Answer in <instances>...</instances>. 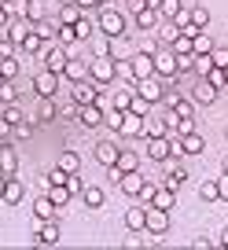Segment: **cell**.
Masks as SVG:
<instances>
[{"mask_svg": "<svg viewBox=\"0 0 228 250\" xmlns=\"http://www.w3.org/2000/svg\"><path fill=\"white\" fill-rule=\"evenodd\" d=\"M33 232H37V235H33V243H37V247H55V243H59V235H63L55 221H41V217H37V225H33Z\"/></svg>", "mask_w": 228, "mask_h": 250, "instance_id": "cell-8", "label": "cell"}, {"mask_svg": "<svg viewBox=\"0 0 228 250\" xmlns=\"http://www.w3.org/2000/svg\"><path fill=\"white\" fill-rule=\"evenodd\" d=\"M66 177H70V173H66L63 166H52V169L44 173V184H66Z\"/></svg>", "mask_w": 228, "mask_h": 250, "instance_id": "cell-44", "label": "cell"}, {"mask_svg": "<svg viewBox=\"0 0 228 250\" xmlns=\"http://www.w3.org/2000/svg\"><path fill=\"white\" fill-rule=\"evenodd\" d=\"M44 195L55 203V210H59V206H66V203L74 199L70 191H66V184H48V188H44Z\"/></svg>", "mask_w": 228, "mask_h": 250, "instance_id": "cell-22", "label": "cell"}, {"mask_svg": "<svg viewBox=\"0 0 228 250\" xmlns=\"http://www.w3.org/2000/svg\"><path fill=\"white\" fill-rule=\"evenodd\" d=\"M188 19H191L195 30H206V26H210V11L206 8H188Z\"/></svg>", "mask_w": 228, "mask_h": 250, "instance_id": "cell-37", "label": "cell"}, {"mask_svg": "<svg viewBox=\"0 0 228 250\" xmlns=\"http://www.w3.org/2000/svg\"><path fill=\"white\" fill-rule=\"evenodd\" d=\"M0 173H4V177H15L19 173V155H15L11 144H0Z\"/></svg>", "mask_w": 228, "mask_h": 250, "instance_id": "cell-16", "label": "cell"}, {"mask_svg": "<svg viewBox=\"0 0 228 250\" xmlns=\"http://www.w3.org/2000/svg\"><path fill=\"white\" fill-rule=\"evenodd\" d=\"M181 8H184L181 0H158V4H155L158 19H166V22H169V19H173V15H177V11H181Z\"/></svg>", "mask_w": 228, "mask_h": 250, "instance_id": "cell-29", "label": "cell"}, {"mask_svg": "<svg viewBox=\"0 0 228 250\" xmlns=\"http://www.w3.org/2000/svg\"><path fill=\"white\" fill-rule=\"evenodd\" d=\"M184 180H188V173H184L181 166H173V169H169V173L162 177V184H166V188H173V191H177V188H181Z\"/></svg>", "mask_w": 228, "mask_h": 250, "instance_id": "cell-35", "label": "cell"}, {"mask_svg": "<svg viewBox=\"0 0 228 250\" xmlns=\"http://www.w3.org/2000/svg\"><path fill=\"white\" fill-rule=\"evenodd\" d=\"M213 66V59L210 55H195L191 52V74H199V78H206V70Z\"/></svg>", "mask_w": 228, "mask_h": 250, "instance_id": "cell-39", "label": "cell"}, {"mask_svg": "<svg viewBox=\"0 0 228 250\" xmlns=\"http://www.w3.org/2000/svg\"><path fill=\"white\" fill-rule=\"evenodd\" d=\"M151 206H158V210H173V206H177V191H173V188H166V184H158Z\"/></svg>", "mask_w": 228, "mask_h": 250, "instance_id": "cell-19", "label": "cell"}, {"mask_svg": "<svg viewBox=\"0 0 228 250\" xmlns=\"http://www.w3.org/2000/svg\"><path fill=\"white\" fill-rule=\"evenodd\" d=\"M210 59H213V66L228 70V48H213V52H210Z\"/></svg>", "mask_w": 228, "mask_h": 250, "instance_id": "cell-51", "label": "cell"}, {"mask_svg": "<svg viewBox=\"0 0 228 250\" xmlns=\"http://www.w3.org/2000/svg\"><path fill=\"white\" fill-rule=\"evenodd\" d=\"M33 125H37L33 118H22V122L11 129V136H19V140H30V136H33Z\"/></svg>", "mask_w": 228, "mask_h": 250, "instance_id": "cell-43", "label": "cell"}, {"mask_svg": "<svg viewBox=\"0 0 228 250\" xmlns=\"http://www.w3.org/2000/svg\"><path fill=\"white\" fill-rule=\"evenodd\" d=\"M221 173H228V155H225V158H221Z\"/></svg>", "mask_w": 228, "mask_h": 250, "instance_id": "cell-62", "label": "cell"}, {"mask_svg": "<svg viewBox=\"0 0 228 250\" xmlns=\"http://www.w3.org/2000/svg\"><path fill=\"white\" fill-rule=\"evenodd\" d=\"M129 74H133V85L144 78H155V59H151V52H136L133 59H129Z\"/></svg>", "mask_w": 228, "mask_h": 250, "instance_id": "cell-5", "label": "cell"}, {"mask_svg": "<svg viewBox=\"0 0 228 250\" xmlns=\"http://www.w3.org/2000/svg\"><path fill=\"white\" fill-rule=\"evenodd\" d=\"M0 103H19V88H15V81H4V85H0Z\"/></svg>", "mask_w": 228, "mask_h": 250, "instance_id": "cell-45", "label": "cell"}, {"mask_svg": "<svg viewBox=\"0 0 228 250\" xmlns=\"http://www.w3.org/2000/svg\"><path fill=\"white\" fill-rule=\"evenodd\" d=\"M213 247H225V250H228V225H225V228H221V232H217V239H213Z\"/></svg>", "mask_w": 228, "mask_h": 250, "instance_id": "cell-58", "label": "cell"}, {"mask_svg": "<svg viewBox=\"0 0 228 250\" xmlns=\"http://www.w3.org/2000/svg\"><path fill=\"white\" fill-rule=\"evenodd\" d=\"M66 44H74V30L70 26H59V48H66Z\"/></svg>", "mask_w": 228, "mask_h": 250, "instance_id": "cell-54", "label": "cell"}, {"mask_svg": "<svg viewBox=\"0 0 228 250\" xmlns=\"http://www.w3.org/2000/svg\"><path fill=\"white\" fill-rule=\"evenodd\" d=\"M4 37H11L15 44H22V37H26V22H15V19H11V22L4 26Z\"/></svg>", "mask_w": 228, "mask_h": 250, "instance_id": "cell-40", "label": "cell"}, {"mask_svg": "<svg viewBox=\"0 0 228 250\" xmlns=\"http://www.w3.org/2000/svg\"><path fill=\"white\" fill-rule=\"evenodd\" d=\"M217 199H225V203H228V173H221V177H217Z\"/></svg>", "mask_w": 228, "mask_h": 250, "instance_id": "cell-55", "label": "cell"}, {"mask_svg": "<svg viewBox=\"0 0 228 250\" xmlns=\"http://www.w3.org/2000/svg\"><path fill=\"white\" fill-rule=\"evenodd\" d=\"M136 26H140V30H155L158 26V11L155 8H140L136 11Z\"/></svg>", "mask_w": 228, "mask_h": 250, "instance_id": "cell-30", "label": "cell"}, {"mask_svg": "<svg viewBox=\"0 0 228 250\" xmlns=\"http://www.w3.org/2000/svg\"><path fill=\"white\" fill-rule=\"evenodd\" d=\"M15 41H11V37H0V59H15Z\"/></svg>", "mask_w": 228, "mask_h": 250, "instance_id": "cell-50", "label": "cell"}, {"mask_svg": "<svg viewBox=\"0 0 228 250\" xmlns=\"http://www.w3.org/2000/svg\"><path fill=\"white\" fill-rule=\"evenodd\" d=\"M66 62H70V55H66V48H59V44H52L44 52V59H41V66L44 70H52V74H59L63 78V70H66Z\"/></svg>", "mask_w": 228, "mask_h": 250, "instance_id": "cell-9", "label": "cell"}, {"mask_svg": "<svg viewBox=\"0 0 228 250\" xmlns=\"http://www.w3.org/2000/svg\"><path fill=\"white\" fill-rule=\"evenodd\" d=\"M0 118H4V122H8L11 129H15V125L22 122L26 114H22V110H19V103H4V110H0Z\"/></svg>", "mask_w": 228, "mask_h": 250, "instance_id": "cell-34", "label": "cell"}, {"mask_svg": "<svg viewBox=\"0 0 228 250\" xmlns=\"http://www.w3.org/2000/svg\"><path fill=\"white\" fill-rule=\"evenodd\" d=\"M33 217L52 221V217H55V203H52L48 195H37V203H33Z\"/></svg>", "mask_w": 228, "mask_h": 250, "instance_id": "cell-24", "label": "cell"}, {"mask_svg": "<svg viewBox=\"0 0 228 250\" xmlns=\"http://www.w3.org/2000/svg\"><path fill=\"white\" fill-rule=\"evenodd\" d=\"M33 30L41 33V41H52V37H55V26L48 22V19H41V22H33Z\"/></svg>", "mask_w": 228, "mask_h": 250, "instance_id": "cell-49", "label": "cell"}, {"mask_svg": "<svg viewBox=\"0 0 228 250\" xmlns=\"http://www.w3.org/2000/svg\"><path fill=\"white\" fill-rule=\"evenodd\" d=\"M81 203H85L88 210H103V203H107V195H103L100 188H81Z\"/></svg>", "mask_w": 228, "mask_h": 250, "instance_id": "cell-21", "label": "cell"}, {"mask_svg": "<svg viewBox=\"0 0 228 250\" xmlns=\"http://www.w3.org/2000/svg\"><path fill=\"white\" fill-rule=\"evenodd\" d=\"M59 166H63L66 173H78L81 169V155L78 151H63V155H59Z\"/></svg>", "mask_w": 228, "mask_h": 250, "instance_id": "cell-36", "label": "cell"}, {"mask_svg": "<svg viewBox=\"0 0 228 250\" xmlns=\"http://www.w3.org/2000/svg\"><path fill=\"white\" fill-rule=\"evenodd\" d=\"M177 74H191V55H177Z\"/></svg>", "mask_w": 228, "mask_h": 250, "instance_id": "cell-56", "label": "cell"}, {"mask_svg": "<svg viewBox=\"0 0 228 250\" xmlns=\"http://www.w3.org/2000/svg\"><path fill=\"white\" fill-rule=\"evenodd\" d=\"M88 78H92V85H100V88H107L110 81L118 78L114 74V59H110L107 52H100V55H92V62H88Z\"/></svg>", "mask_w": 228, "mask_h": 250, "instance_id": "cell-1", "label": "cell"}, {"mask_svg": "<svg viewBox=\"0 0 228 250\" xmlns=\"http://www.w3.org/2000/svg\"><path fill=\"white\" fill-rule=\"evenodd\" d=\"M4 180H8V177H4V173H0V191H4Z\"/></svg>", "mask_w": 228, "mask_h": 250, "instance_id": "cell-63", "label": "cell"}, {"mask_svg": "<svg viewBox=\"0 0 228 250\" xmlns=\"http://www.w3.org/2000/svg\"><path fill=\"white\" fill-rule=\"evenodd\" d=\"M22 15L30 19V22H41V19H44V0H26Z\"/></svg>", "mask_w": 228, "mask_h": 250, "instance_id": "cell-33", "label": "cell"}, {"mask_svg": "<svg viewBox=\"0 0 228 250\" xmlns=\"http://www.w3.org/2000/svg\"><path fill=\"white\" fill-rule=\"evenodd\" d=\"M55 114H59V110H55V103H52V100H41V103H37V118H33V122H52Z\"/></svg>", "mask_w": 228, "mask_h": 250, "instance_id": "cell-41", "label": "cell"}, {"mask_svg": "<svg viewBox=\"0 0 228 250\" xmlns=\"http://www.w3.org/2000/svg\"><path fill=\"white\" fill-rule=\"evenodd\" d=\"M151 59H155V78H177V55L169 48L151 52Z\"/></svg>", "mask_w": 228, "mask_h": 250, "instance_id": "cell-6", "label": "cell"}, {"mask_svg": "<svg viewBox=\"0 0 228 250\" xmlns=\"http://www.w3.org/2000/svg\"><path fill=\"white\" fill-rule=\"evenodd\" d=\"M0 78H4V81H15L19 78V59H0Z\"/></svg>", "mask_w": 228, "mask_h": 250, "instance_id": "cell-42", "label": "cell"}, {"mask_svg": "<svg viewBox=\"0 0 228 250\" xmlns=\"http://www.w3.org/2000/svg\"><path fill=\"white\" fill-rule=\"evenodd\" d=\"M206 81H210V85L221 92V88L228 85V70H221V66H210V70H206Z\"/></svg>", "mask_w": 228, "mask_h": 250, "instance_id": "cell-38", "label": "cell"}, {"mask_svg": "<svg viewBox=\"0 0 228 250\" xmlns=\"http://www.w3.org/2000/svg\"><path fill=\"white\" fill-rule=\"evenodd\" d=\"M100 85H92V81H74L70 85V96H74V107H88V103H100Z\"/></svg>", "mask_w": 228, "mask_h": 250, "instance_id": "cell-4", "label": "cell"}, {"mask_svg": "<svg viewBox=\"0 0 228 250\" xmlns=\"http://www.w3.org/2000/svg\"><path fill=\"white\" fill-rule=\"evenodd\" d=\"M78 122L85 129H100L103 125V103H88V107H78Z\"/></svg>", "mask_w": 228, "mask_h": 250, "instance_id": "cell-13", "label": "cell"}, {"mask_svg": "<svg viewBox=\"0 0 228 250\" xmlns=\"http://www.w3.org/2000/svg\"><path fill=\"white\" fill-rule=\"evenodd\" d=\"M8 22H11V11H8V8H0V30H4Z\"/></svg>", "mask_w": 228, "mask_h": 250, "instance_id": "cell-61", "label": "cell"}, {"mask_svg": "<svg viewBox=\"0 0 228 250\" xmlns=\"http://www.w3.org/2000/svg\"><path fill=\"white\" fill-rule=\"evenodd\" d=\"M155 30H158V41H166V44H169V41H173V37H177V33H181V30H177V26H173V22H158V26H155Z\"/></svg>", "mask_w": 228, "mask_h": 250, "instance_id": "cell-48", "label": "cell"}, {"mask_svg": "<svg viewBox=\"0 0 228 250\" xmlns=\"http://www.w3.org/2000/svg\"><path fill=\"white\" fill-rule=\"evenodd\" d=\"M22 195H26L22 180H15V177H8V180H4V191H0V199H4L8 206H19V203H22Z\"/></svg>", "mask_w": 228, "mask_h": 250, "instance_id": "cell-15", "label": "cell"}, {"mask_svg": "<svg viewBox=\"0 0 228 250\" xmlns=\"http://www.w3.org/2000/svg\"><path fill=\"white\" fill-rule=\"evenodd\" d=\"M147 158L151 162H169V140L166 136H147Z\"/></svg>", "mask_w": 228, "mask_h": 250, "instance_id": "cell-14", "label": "cell"}, {"mask_svg": "<svg viewBox=\"0 0 228 250\" xmlns=\"http://www.w3.org/2000/svg\"><path fill=\"white\" fill-rule=\"evenodd\" d=\"M199 195H203L206 203H217V180H203V184H199Z\"/></svg>", "mask_w": 228, "mask_h": 250, "instance_id": "cell-46", "label": "cell"}, {"mask_svg": "<svg viewBox=\"0 0 228 250\" xmlns=\"http://www.w3.org/2000/svg\"><path fill=\"white\" fill-rule=\"evenodd\" d=\"M191 52H195V55H210V52H213L210 33H203V30H199V33H191Z\"/></svg>", "mask_w": 228, "mask_h": 250, "instance_id": "cell-26", "label": "cell"}, {"mask_svg": "<svg viewBox=\"0 0 228 250\" xmlns=\"http://www.w3.org/2000/svg\"><path fill=\"white\" fill-rule=\"evenodd\" d=\"M92 155H96V162H100V166H114V158H118V144L100 140V144L92 147Z\"/></svg>", "mask_w": 228, "mask_h": 250, "instance_id": "cell-18", "label": "cell"}, {"mask_svg": "<svg viewBox=\"0 0 228 250\" xmlns=\"http://www.w3.org/2000/svg\"><path fill=\"white\" fill-rule=\"evenodd\" d=\"M144 217H147V206H129L125 228H129V232H144Z\"/></svg>", "mask_w": 228, "mask_h": 250, "instance_id": "cell-20", "label": "cell"}, {"mask_svg": "<svg viewBox=\"0 0 228 250\" xmlns=\"http://www.w3.org/2000/svg\"><path fill=\"white\" fill-rule=\"evenodd\" d=\"M191 247H195V250H206V247H213V239H191Z\"/></svg>", "mask_w": 228, "mask_h": 250, "instance_id": "cell-59", "label": "cell"}, {"mask_svg": "<svg viewBox=\"0 0 228 250\" xmlns=\"http://www.w3.org/2000/svg\"><path fill=\"white\" fill-rule=\"evenodd\" d=\"M81 15H85V11H81L78 4H74V0H66L63 8H59V26H74V22H78Z\"/></svg>", "mask_w": 228, "mask_h": 250, "instance_id": "cell-23", "label": "cell"}, {"mask_svg": "<svg viewBox=\"0 0 228 250\" xmlns=\"http://www.w3.org/2000/svg\"><path fill=\"white\" fill-rule=\"evenodd\" d=\"M155 188H158V184H151V180H144V188H140V195H136V199H144V203L151 206V199H155Z\"/></svg>", "mask_w": 228, "mask_h": 250, "instance_id": "cell-52", "label": "cell"}, {"mask_svg": "<svg viewBox=\"0 0 228 250\" xmlns=\"http://www.w3.org/2000/svg\"><path fill=\"white\" fill-rule=\"evenodd\" d=\"M191 103H199V107H210V103H217V88H213L206 78H199L195 88H191Z\"/></svg>", "mask_w": 228, "mask_h": 250, "instance_id": "cell-12", "label": "cell"}, {"mask_svg": "<svg viewBox=\"0 0 228 250\" xmlns=\"http://www.w3.org/2000/svg\"><path fill=\"white\" fill-rule=\"evenodd\" d=\"M41 44H44V41H41V33H37V30H26V37H22V44H19V48H22V52H30V55H37Z\"/></svg>", "mask_w": 228, "mask_h": 250, "instance_id": "cell-32", "label": "cell"}, {"mask_svg": "<svg viewBox=\"0 0 228 250\" xmlns=\"http://www.w3.org/2000/svg\"><path fill=\"white\" fill-rule=\"evenodd\" d=\"M144 232H147V235H158V239H162V235L169 232V210L147 206V217H144Z\"/></svg>", "mask_w": 228, "mask_h": 250, "instance_id": "cell-3", "label": "cell"}, {"mask_svg": "<svg viewBox=\"0 0 228 250\" xmlns=\"http://www.w3.org/2000/svg\"><path fill=\"white\" fill-rule=\"evenodd\" d=\"M33 88H37V100H52V96L59 92V74H52V70L41 66V74L33 78Z\"/></svg>", "mask_w": 228, "mask_h": 250, "instance_id": "cell-7", "label": "cell"}, {"mask_svg": "<svg viewBox=\"0 0 228 250\" xmlns=\"http://www.w3.org/2000/svg\"><path fill=\"white\" fill-rule=\"evenodd\" d=\"M140 8H147V0H129V11H133V15H136Z\"/></svg>", "mask_w": 228, "mask_h": 250, "instance_id": "cell-60", "label": "cell"}, {"mask_svg": "<svg viewBox=\"0 0 228 250\" xmlns=\"http://www.w3.org/2000/svg\"><path fill=\"white\" fill-rule=\"evenodd\" d=\"M133 96H136V88H118V92L110 96V107L114 110H129L133 107Z\"/></svg>", "mask_w": 228, "mask_h": 250, "instance_id": "cell-25", "label": "cell"}, {"mask_svg": "<svg viewBox=\"0 0 228 250\" xmlns=\"http://www.w3.org/2000/svg\"><path fill=\"white\" fill-rule=\"evenodd\" d=\"M0 144H11V125L0 118Z\"/></svg>", "mask_w": 228, "mask_h": 250, "instance_id": "cell-57", "label": "cell"}, {"mask_svg": "<svg viewBox=\"0 0 228 250\" xmlns=\"http://www.w3.org/2000/svg\"><path fill=\"white\" fill-rule=\"evenodd\" d=\"M70 30H74V41H88V37H92V30H96V22H92L88 15H81Z\"/></svg>", "mask_w": 228, "mask_h": 250, "instance_id": "cell-27", "label": "cell"}, {"mask_svg": "<svg viewBox=\"0 0 228 250\" xmlns=\"http://www.w3.org/2000/svg\"><path fill=\"white\" fill-rule=\"evenodd\" d=\"M96 30H100L103 37L118 41L122 33H125V15H122V11H114V8H103L100 19H96Z\"/></svg>", "mask_w": 228, "mask_h": 250, "instance_id": "cell-2", "label": "cell"}, {"mask_svg": "<svg viewBox=\"0 0 228 250\" xmlns=\"http://www.w3.org/2000/svg\"><path fill=\"white\" fill-rule=\"evenodd\" d=\"M85 74H88V62L70 59V62H66V70H63V78H70V81H85Z\"/></svg>", "mask_w": 228, "mask_h": 250, "instance_id": "cell-28", "label": "cell"}, {"mask_svg": "<svg viewBox=\"0 0 228 250\" xmlns=\"http://www.w3.org/2000/svg\"><path fill=\"white\" fill-rule=\"evenodd\" d=\"M118 188L125 191L129 199H133V195H140V188H144V177H140V169H133V173H118Z\"/></svg>", "mask_w": 228, "mask_h": 250, "instance_id": "cell-17", "label": "cell"}, {"mask_svg": "<svg viewBox=\"0 0 228 250\" xmlns=\"http://www.w3.org/2000/svg\"><path fill=\"white\" fill-rule=\"evenodd\" d=\"M81 180H78V173H70V177H66V191H70V195H81Z\"/></svg>", "mask_w": 228, "mask_h": 250, "instance_id": "cell-53", "label": "cell"}, {"mask_svg": "<svg viewBox=\"0 0 228 250\" xmlns=\"http://www.w3.org/2000/svg\"><path fill=\"white\" fill-rule=\"evenodd\" d=\"M162 88H166V85H162L158 78H144V81H136V96H140V100H147L151 107L162 100Z\"/></svg>", "mask_w": 228, "mask_h": 250, "instance_id": "cell-11", "label": "cell"}, {"mask_svg": "<svg viewBox=\"0 0 228 250\" xmlns=\"http://www.w3.org/2000/svg\"><path fill=\"white\" fill-rule=\"evenodd\" d=\"M144 129H147V114H136V110L122 114V125H118L122 136H144Z\"/></svg>", "mask_w": 228, "mask_h": 250, "instance_id": "cell-10", "label": "cell"}, {"mask_svg": "<svg viewBox=\"0 0 228 250\" xmlns=\"http://www.w3.org/2000/svg\"><path fill=\"white\" fill-rule=\"evenodd\" d=\"M173 129H177V136L195 133V118H173Z\"/></svg>", "mask_w": 228, "mask_h": 250, "instance_id": "cell-47", "label": "cell"}, {"mask_svg": "<svg viewBox=\"0 0 228 250\" xmlns=\"http://www.w3.org/2000/svg\"><path fill=\"white\" fill-rule=\"evenodd\" d=\"M169 52L173 55H191V37L188 33H177V37L169 41Z\"/></svg>", "mask_w": 228, "mask_h": 250, "instance_id": "cell-31", "label": "cell"}, {"mask_svg": "<svg viewBox=\"0 0 228 250\" xmlns=\"http://www.w3.org/2000/svg\"><path fill=\"white\" fill-rule=\"evenodd\" d=\"M225 140H228V129H225Z\"/></svg>", "mask_w": 228, "mask_h": 250, "instance_id": "cell-64", "label": "cell"}]
</instances>
